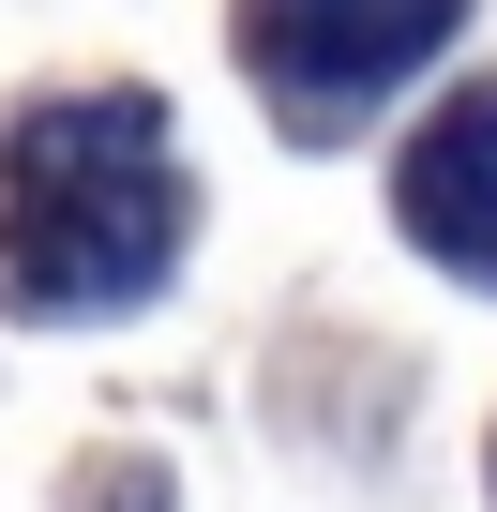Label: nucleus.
Returning <instances> with one entry per match:
<instances>
[{
    "label": "nucleus",
    "instance_id": "nucleus-1",
    "mask_svg": "<svg viewBox=\"0 0 497 512\" xmlns=\"http://www.w3.org/2000/svg\"><path fill=\"white\" fill-rule=\"evenodd\" d=\"M181 256V151L151 91H61L0 121V287L31 317H121Z\"/></svg>",
    "mask_w": 497,
    "mask_h": 512
},
{
    "label": "nucleus",
    "instance_id": "nucleus-2",
    "mask_svg": "<svg viewBox=\"0 0 497 512\" xmlns=\"http://www.w3.org/2000/svg\"><path fill=\"white\" fill-rule=\"evenodd\" d=\"M452 16H467V0H241V46H257V76L302 121H332V106L422 76L452 46Z\"/></svg>",
    "mask_w": 497,
    "mask_h": 512
},
{
    "label": "nucleus",
    "instance_id": "nucleus-3",
    "mask_svg": "<svg viewBox=\"0 0 497 512\" xmlns=\"http://www.w3.org/2000/svg\"><path fill=\"white\" fill-rule=\"evenodd\" d=\"M392 211H407V241L437 256V272L497 287V91H467L452 121H422V151L392 166Z\"/></svg>",
    "mask_w": 497,
    "mask_h": 512
}]
</instances>
